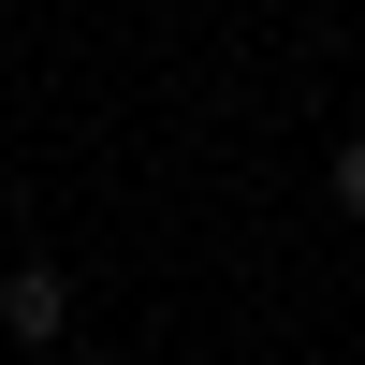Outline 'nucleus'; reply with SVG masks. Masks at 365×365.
Segmentation results:
<instances>
[{"label": "nucleus", "mask_w": 365, "mask_h": 365, "mask_svg": "<svg viewBox=\"0 0 365 365\" xmlns=\"http://www.w3.org/2000/svg\"><path fill=\"white\" fill-rule=\"evenodd\" d=\"M0 336L58 351V336H73V278H58V263H0Z\"/></svg>", "instance_id": "obj_1"}, {"label": "nucleus", "mask_w": 365, "mask_h": 365, "mask_svg": "<svg viewBox=\"0 0 365 365\" xmlns=\"http://www.w3.org/2000/svg\"><path fill=\"white\" fill-rule=\"evenodd\" d=\"M336 205H351V220H365V132L336 146Z\"/></svg>", "instance_id": "obj_2"}]
</instances>
